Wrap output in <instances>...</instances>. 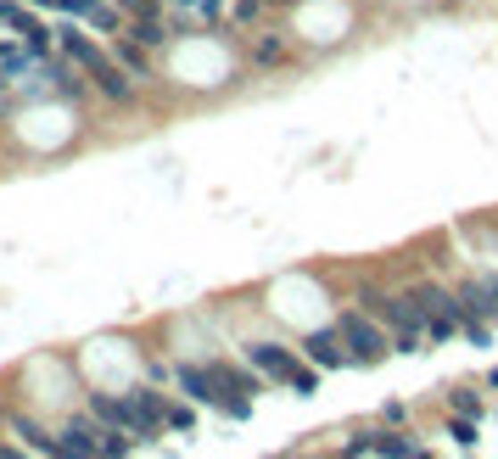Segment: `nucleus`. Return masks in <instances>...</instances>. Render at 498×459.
I'll return each mask as SVG.
<instances>
[{
	"label": "nucleus",
	"instance_id": "obj_1",
	"mask_svg": "<svg viewBox=\"0 0 498 459\" xmlns=\"http://www.w3.org/2000/svg\"><path fill=\"white\" fill-rule=\"evenodd\" d=\"M359 303H364V314H376L386 325V337L398 353H420L426 342V320H420V308H414L409 291H392V286H376V280H359Z\"/></svg>",
	"mask_w": 498,
	"mask_h": 459
},
{
	"label": "nucleus",
	"instance_id": "obj_2",
	"mask_svg": "<svg viewBox=\"0 0 498 459\" xmlns=\"http://www.w3.org/2000/svg\"><path fill=\"white\" fill-rule=\"evenodd\" d=\"M336 337H342V347H347V364H359V370L381 364L386 353H392L386 325H381L376 314H364V308H342V314H336Z\"/></svg>",
	"mask_w": 498,
	"mask_h": 459
},
{
	"label": "nucleus",
	"instance_id": "obj_3",
	"mask_svg": "<svg viewBox=\"0 0 498 459\" xmlns=\"http://www.w3.org/2000/svg\"><path fill=\"white\" fill-rule=\"evenodd\" d=\"M403 291L414 297V308H420V320H426V337H431V342H443V337H453V330H465L460 291H448L443 280H414V286H403Z\"/></svg>",
	"mask_w": 498,
	"mask_h": 459
},
{
	"label": "nucleus",
	"instance_id": "obj_4",
	"mask_svg": "<svg viewBox=\"0 0 498 459\" xmlns=\"http://www.w3.org/2000/svg\"><path fill=\"white\" fill-rule=\"evenodd\" d=\"M246 364H253L263 381H280V387H292V375L303 370V359L280 342H246Z\"/></svg>",
	"mask_w": 498,
	"mask_h": 459
},
{
	"label": "nucleus",
	"instance_id": "obj_5",
	"mask_svg": "<svg viewBox=\"0 0 498 459\" xmlns=\"http://www.w3.org/2000/svg\"><path fill=\"white\" fill-rule=\"evenodd\" d=\"M56 454L62 459H101V421L95 414H73V421L56 431Z\"/></svg>",
	"mask_w": 498,
	"mask_h": 459
},
{
	"label": "nucleus",
	"instance_id": "obj_6",
	"mask_svg": "<svg viewBox=\"0 0 498 459\" xmlns=\"http://www.w3.org/2000/svg\"><path fill=\"white\" fill-rule=\"evenodd\" d=\"M6 431H12L23 448L46 454V459H62V454H56V431H51V426H39V421H29V414H12V421H6Z\"/></svg>",
	"mask_w": 498,
	"mask_h": 459
},
{
	"label": "nucleus",
	"instance_id": "obj_7",
	"mask_svg": "<svg viewBox=\"0 0 498 459\" xmlns=\"http://www.w3.org/2000/svg\"><path fill=\"white\" fill-rule=\"evenodd\" d=\"M303 353H308L320 370H347V347H342V337H336V325H330V330H314V337L303 342Z\"/></svg>",
	"mask_w": 498,
	"mask_h": 459
},
{
	"label": "nucleus",
	"instance_id": "obj_8",
	"mask_svg": "<svg viewBox=\"0 0 498 459\" xmlns=\"http://www.w3.org/2000/svg\"><path fill=\"white\" fill-rule=\"evenodd\" d=\"M112 62L129 68L135 79H152V51L140 46V39H129V34H112Z\"/></svg>",
	"mask_w": 498,
	"mask_h": 459
},
{
	"label": "nucleus",
	"instance_id": "obj_9",
	"mask_svg": "<svg viewBox=\"0 0 498 459\" xmlns=\"http://www.w3.org/2000/svg\"><path fill=\"white\" fill-rule=\"evenodd\" d=\"M376 454L381 459H431L414 437H403V431H376Z\"/></svg>",
	"mask_w": 498,
	"mask_h": 459
},
{
	"label": "nucleus",
	"instance_id": "obj_10",
	"mask_svg": "<svg viewBox=\"0 0 498 459\" xmlns=\"http://www.w3.org/2000/svg\"><path fill=\"white\" fill-rule=\"evenodd\" d=\"M286 56H292L286 34H275V29H269V34H258V39H253V62H258V68H280Z\"/></svg>",
	"mask_w": 498,
	"mask_h": 459
},
{
	"label": "nucleus",
	"instance_id": "obj_11",
	"mask_svg": "<svg viewBox=\"0 0 498 459\" xmlns=\"http://www.w3.org/2000/svg\"><path fill=\"white\" fill-rule=\"evenodd\" d=\"M448 409H453V414H470V421H482L487 398H482L476 387H453V392H448Z\"/></svg>",
	"mask_w": 498,
	"mask_h": 459
},
{
	"label": "nucleus",
	"instance_id": "obj_12",
	"mask_svg": "<svg viewBox=\"0 0 498 459\" xmlns=\"http://www.w3.org/2000/svg\"><path fill=\"white\" fill-rule=\"evenodd\" d=\"M448 437H453L460 448H476V443H482V437H476V421H470V414H448Z\"/></svg>",
	"mask_w": 498,
	"mask_h": 459
},
{
	"label": "nucleus",
	"instance_id": "obj_13",
	"mask_svg": "<svg viewBox=\"0 0 498 459\" xmlns=\"http://www.w3.org/2000/svg\"><path fill=\"white\" fill-rule=\"evenodd\" d=\"M292 392H297V398H314V392H320V364H303L292 375Z\"/></svg>",
	"mask_w": 498,
	"mask_h": 459
},
{
	"label": "nucleus",
	"instance_id": "obj_14",
	"mask_svg": "<svg viewBox=\"0 0 498 459\" xmlns=\"http://www.w3.org/2000/svg\"><path fill=\"white\" fill-rule=\"evenodd\" d=\"M191 426H196V409H191V404H174V398H169V431H191Z\"/></svg>",
	"mask_w": 498,
	"mask_h": 459
},
{
	"label": "nucleus",
	"instance_id": "obj_15",
	"mask_svg": "<svg viewBox=\"0 0 498 459\" xmlns=\"http://www.w3.org/2000/svg\"><path fill=\"white\" fill-rule=\"evenodd\" d=\"M0 459H29V454H23V448H12L6 437H0Z\"/></svg>",
	"mask_w": 498,
	"mask_h": 459
},
{
	"label": "nucleus",
	"instance_id": "obj_16",
	"mask_svg": "<svg viewBox=\"0 0 498 459\" xmlns=\"http://www.w3.org/2000/svg\"><path fill=\"white\" fill-rule=\"evenodd\" d=\"M487 387H493V392H498V370H493V375H487Z\"/></svg>",
	"mask_w": 498,
	"mask_h": 459
},
{
	"label": "nucleus",
	"instance_id": "obj_17",
	"mask_svg": "<svg viewBox=\"0 0 498 459\" xmlns=\"http://www.w3.org/2000/svg\"><path fill=\"white\" fill-rule=\"evenodd\" d=\"M263 6H292V0H263Z\"/></svg>",
	"mask_w": 498,
	"mask_h": 459
},
{
	"label": "nucleus",
	"instance_id": "obj_18",
	"mask_svg": "<svg viewBox=\"0 0 498 459\" xmlns=\"http://www.w3.org/2000/svg\"><path fill=\"white\" fill-rule=\"evenodd\" d=\"M342 459H359V454H342Z\"/></svg>",
	"mask_w": 498,
	"mask_h": 459
}]
</instances>
